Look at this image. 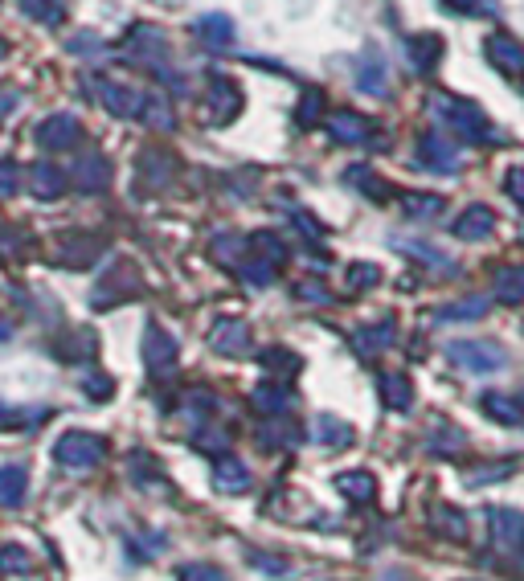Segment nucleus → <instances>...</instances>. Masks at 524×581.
Returning a JSON list of instances; mask_svg holds the SVG:
<instances>
[{"instance_id":"9","label":"nucleus","mask_w":524,"mask_h":581,"mask_svg":"<svg viewBox=\"0 0 524 581\" xmlns=\"http://www.w3.org/2000/svg\"><path fill=\"white\" fill-rule=\"evenodd\" d=\"M340 491H348L353 500H369L373 483H369V475H340Z\"/></svg>"},{"instance_id":"5","label":"nucleus","mask_w":524,"mask_h":581,"mask_svg":"<svg viewBox=\"0 0 524 581\" xmlns=\"http://www.w3.org/2000/svg\"><path fill=\"white\" fill-rule=\"evenodd\" d=\"M492 524H496V541H500V545H504V541H508V545H516L520 536H524V520H520L516 512H496V516H492Z\"/></svg>"},{"instance_id":"15","label":"nucleus","mask_w":524,"mask_h":581,"mask_svg":"<svg viewBox=\"0 0 524 581\" xmlns=\"http://www.w3.org/2000/svg\"><path fill=\"white\" fill-rule=\"evenodd\" d=\"M5 336H9V328H5V324H0V340H5Z\"/></svg>"},{"instance_id":"2","label":"nucleus","mask_w":524,"mask_h":581,"mask_svg":"<svg viewBox=\"0 0 524 581\" xmlns=\"http://www.w3.org/2000/svg\"><path fill=\"white\" fill-rule=\"evenodd\" d=\"M492 344H455L451 348V361L455 365H463V369H475V373H484V369H500L504 365V356L496 352V356H484Z\"/></svg>"},{"instance_id":"1","label":"nucleus","mask_w":524,"mask_h":581,"mask_svg":"<svg viewBox=\"0 0 524 581\" xmlns=\"http://www.w3.org/2000/svg\"><path fill=\"white\" fill-rule=\"evenodd\" d=\"M103 459V442L99 438H91V434H66L62 442H58V463L62 467H95Z\"/></svg>"},{"instance_id":"10","label":"nucleus","mask_w":524,"mask_h":581,"mask_svg":"<svg viewBox=\"0 0 524 581\" xmlns=\"http://www.w3.org/2000/svg\"><path fill=\"white\" fill-rule=\"evenodd\" d=\"M41 140H46L50 148H58V144H70V140H74V123H70V119H54V127H46V131H41Z\"/></svg>"},{"instance_id":"12","label":"nucleus","mask_w":524,"mask_h":581,"mask_svg":"<svg viewBox=\"0 0 524 581\" xmlns=\"http://www.w3.org/2000/svg\"><path fill=\"white\" fill-rule=\"evenodd\" d=\"M406 381H398V377H389L385 381V397H389V406H398V410H406L410 406V389H402Z\"/></svg>"},{"instance_id":"4","label":"nucleus","mask_w":524,"mask_h":581,"mask_svg":"<svg viewBox=\"0 0 524 581\" xmlns=\"http://www.w3.org/2000/svg\"><path fill=\"white\" fill-rule=\"evenodd\" d=\"M246 344H250V336H246V328H242V324H222V328L213 332V348H217V352H230V356H238Z\"/></svg>"},{"instance_id":"11","label":"nucleus","mask_w":524,"mask_h":581,"mask_svg":"<svg viewBox=\"0 0 524 581\" xmlns=\"http://www.w3.org/2000/svg\"><path fill=\"white\" fill-rule=\"evenodd\" d=\"M316 438H324V442H348V438H353V430L340 426V422H332V418H320L316 422Z\"/></svg>"},{"instance_id":"7","label":"nucleus","mask_w":524,"mask_h":581,"mask_svg":"<svg viewBox=\"0 0 524 581\" xmlns=\"http://www.w3.org/2000/svg\"><path fill=\"white\" fill-rule=\"evenodd\" d=\"M217 483H222L226 491H242V487L250 483V475H246V467H242V463H234V459H226L222 467H217Z\"/></svg>"},{"instance_id":"14","label":"nucleus","mask_w":524,"mask_h":581,"mask_svg":"<svg viewBox=\"0 0 524 581\" xmlns=\"http://www.w3.org/2000/svg\"><path fill=\"white\" fill-rule=\"evenodd\" d=\"M13 189H17V168L0 164V193H13Z\"/></svg>"},{"instance_id":"3","label":"nucleus","mask_w":524,"mask_h":581,"mask_svg":"<svg viewBox=\"0 0 524 581\" xmlns=\"http://www.w3.org/2000/svg\"><path fill=\"white\" fill-rule=\"evenodd\" d=\"M25 500V471L21 467H0V504L17 508Z\"/></svg>"},{"instance_id":"13","label":"nucleus","mask_w":524,"mask_h":581,"mask_svg":"<svg viewBox=\"0 0 524 581\" xmlns=\"http://www.w3.org/2000/svg\"><path fill=\"white\" fill-rule=\"evenodd\" d=\"M0 569H21V573H25V569H29V557H25L21 549H13V545H9V553L0 557Z\"/></svg>"},{"instance_id":"8","label":"nucleus","mask_w":524,"mask_h":581,"mask_svg":"<svg viewBox=\"0 0 524 581\" xmlns=\"http://www.w3.org/2000/svg\"><path fill=\"white\" fill-rule=\"evenodd\" d=\"M484 410L496 414V422H520L516 401H508V397H500V393H488V397H484Z\"/></svg>"},{"instance_id":"6","label":"nucleus","mask_w":524,"mask_h":581,"mask_svg":"<svg viewBox=\"0 0 524 581\" xmlns=\"http://www.w3.org/2000/svg\"><path fill=\"white\" fill-rule=\"evenodd\" d=\"M148 340H152V348H148V365H152V369L172 365V340H168L160 328H148Z\"/></svg>"}]
</instances>
